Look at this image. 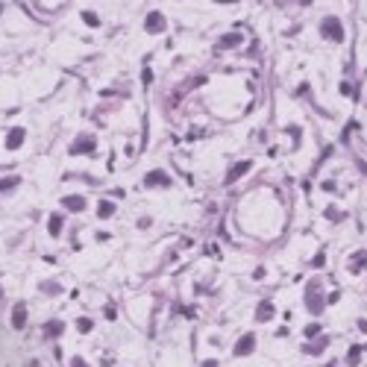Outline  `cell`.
Masks as SVG:
<instances>
[{
    "instance_id": "cell-1",
    "label": "cell",
    "mask_w": 367,
    "mask_h": 367,
    "mask_svg": "<svg viewBox=\"0 0 367 367\" xmlns=\"http://www.w3.org/2000/svg\"><path fill=\"white\" fill-rule=\"evenodd\" d=\"M305 309H309L312 315H320V312L326 309L323 288H320V282H317V279H312V282H309V288H305Z\"/></svg>"
},
{
    "instance_id": "cell-2",
    "label": "cell",
    "mask_w": 367,
    "mask_h": 367,
    "mask_svg": "<svg viewBox=\"0 0 367 367\" xmlns=\"http://www.w3.org/2000/svg\"><path fill=\"white\" fill-rule=\"evenodd\" d=\"M320 35L329 38V41H344V24L335 15H326L320 21Z\"/></svg>"
},
{
    "instance_id": "cell-3",
    "label": "cell",
    "mask_w": 367,
    "mask_h": 367,
    "mask_svg": "<svg viewBox=\"0 0 367 367\" xmlns=\"http://www.w3.org/2000/svg\"><path fill=\"white\" fill-rule=\"evenodd\" d=\"M144 188H170V176H167L162 167H156V170H150L144 176Z\"/></svg>"
},
{
    "instance_id": "cell-4",
    "label": "cell",
    "mask_w": 367,
    "mask_h": 367,
    "mask_svg": "<svg viewBox=\"0 0 367 367\" xmlns=\"http://www.w3.org/2000/svg\"><path fill=\"white\" fill-rule=\"evenodd\" d=\"M94 147H97V144H94V135L85 133L71 144V153H74V156H77V153H94Z\"/></svg>"
},
{
    "instance_id": "cell-5",
    "label": "cell",
    "mask_w": 367,
    "mask_h": 367,
    "mask_svg": "<svg viewBox=\"0 0 367 367\" xmlns=\"http://www.w3.org/2000/svg\"><path fill=\"white\" fill-rule=\"evenodd\" d=\"M165 15H162V12H150V15L144 18V30H147V33H162V30H165Z\"/></svg>"
},
{
    "instance_id": "cell-6",
    "label": "cell",
    "mask_w": 367,
    "mask_h": 367,
    "mask_svg": "<svg viewBox=\"0 0 367 367\" xmlns=\"http://www.w3.org/2000/svg\"><path fill=\"white\" fill-rule=\"evenodd\" d=\"M241 44H244V35L241 33H226V35L217 38V47L220 50H232V47H241Z\"/></svg>"
},
{
    "instance_id": "cell-7",
    "label": "cell",
    "mask_w": 367,
    "mask_h": 367,
    "mask_svg": "<svg viewBox=\"0 0 367 367\" xmlns=\"http://www.w3.org/2000/svg\"><path fill=\"white\" fill-rule=\"evenodd\" d=\"M256 350V335H244V338H238V344H235V355L241 358V355H250V352Z\"/></svg>"
},
{
    "instance_id": "cell-8",
    "label": "cell",
    "mask_w": 367,
    "mask_h": 367,
    "mask_svg": "<svg viewBox=\"0 0 367 367\" xmlns=\"http://www.w3.org/2000/svg\"><path fill=\"white\" fill-rule=\"evenodd\" d=\"M24 138H27V130H24V127H15L12 133L6 135V147H9V150H18V147L24 144Z\"/></svg>"
},
{
    "instance_id": "cell-9",
    "label": "cell",
    "mask_w": 367,
    "mask_h": 367,
    "mask_svg": "<svg viewBox=\"0 0 367 367\" xmlns=\"http://www.w3.org/2000/svg\"><path fill=\"white\" fill-rule=\"evenodd\" d=\"M24 326H27V305L18 302L12 309V329H24Z\"/></svg>"
},
{
    "instance_id": "cell-10",
    "label": "cell",
    "mask_w": 367,
    "mask_h": 367,
    "mask_svg": "<svg viewBox=\"0 0 367 367\" xmlns=\"http://www.w3.org/2000/svg\"><path fill=\"white\" fill-rule=\"evenodd\" d=\"M62 206L71 209V212H83V209H85V197H80V194H68V197H62Z\"/></svg>"
},
{
    "instance_id": "cell-11",
    "label": "cell",
    "mask_w": 367,
    "mask_h": 367,
    "mask_svg": "<svg viewBox=\"0 0 367 367\" xmlns=\"http://www.w3.org/2000/svg\"><path fill=\"white\" fill-rule=\"evenodd\" d=\"M250 167H253V162H238V165L226 173V182H235V179H241L244 173H250Z\"/></svg>"
},
{
    "instance_id": "cell-12",
    "label": "cell",
    "mask_w": 367,
    "mask_h": 367,
    "mask_svg": "<svg viewBox=\"0 0 367 367\" xmlns=\"http://www.w3.org/2000/svg\"><path fill=\"white\" fill-rule=\"evenodd\" d=\"M273 315H276L273 302H259V309H256V320H259V323H265V320H270Z\"/></svg>"
},
{
    "instance_id": "cell-13",
    "label": "cell",
    "mask_w": 367,
    "mask_h": 367,
    "mask_svg": "<svg viewBox=\"0 0 367 367\" xmlns=\"http://www.w3.org/2000/svg\"><path fill=\"white\" fill-rule=\"evenodd\" d=\"M326 347H329V338H317L315 344H305V347H302V352H305V355H320Z\"/></svg>"
},
{
    "instance_id": "cell-14",
    "label": "cell",
    "mask_w": 367,
    "mask_h": 367,
    "mask_svg": "<svg viewBox=\"0 0 367 367\" xmlns=\"http://www.w3.org/2000/svg\"><path fill=\"white\" fill-rule=\"evenodd\" d=\"M350 270H352V273H358V270H367V250H358V253H352Z\"/></svg>"
},
{
    "instance_id": "cell-15",
    "label": "cell",
    "mask_w": 367,
    "mask_h": 367,
    "mask_svg": "<svg viewBox=\"0 0 367 367\" xmlns=\"http://www.w3.org/2000/svg\"><path fill=\"white\" fill-rule=\"evenodd\" d=\"M62 329H65L62 320H47V323H44V335H47V338H59Z\"/></svg>"
},
{
    "instance_id": "cell-16",
    "label": "cell",
    "mask_w": 367,
    "mask_h": 367,
    "mask_svg": "<svg viewBox=\"0 0 367 367\" xmlns=\"http://www.w3.org/2000/svg\"><path fill=\"white\" fill-rule=\"evenodd\" d=\"M62 226H65V217H62V215H50V220H47V229H50L53 238L62 232Z\"/></svg>"
},
{
    "instance_id": "cell-17",
    "label": "cell",
    "mask_w": 367,
    "mask_h": 367,
    "mask_svg": "<svg viewBox=\"0 0 367 367\" xmlns=\"http://www.w3.org/2000/svg\"><path fill=\"white\" fill-rule=\"evenodd\" d=\"M18 185H21V176H3V179H0V194H3V191H12Z\"/></svg>"
},
{
    "instance_id": "cell-18",
    "label": "cell",
    "mask_w": 367,
    "mask_h": 367,
    "mask_svg": "<svg viewBox=\"0 0 367 367\" xmlns=\"http://www.w3.org/2000/svg\"><path fill=\"white\" fill-rule=\"evenodd\" d=\"M112 215H115V203L103 200L100 206H97V217H112Z\"/></svg>"
},
{
    "instance_id": "cell-19",
    "label": "cell",
    "mask_w": 367,
    "mask_h": 367,
    "mask_svg": "<svg viewBox=\"0 0 367 367\" xmlns=\"http://www.w3.org/2000/svg\"><path fill=\"white\" fill-rule=\"evenodd\" d=\"M361 352H364L361 347H350V355H347V364H350V367H355L358 361H361Z\"/></svg>"
},
{
    "instance_id": "cell-20",
    "label": "cell",
    "mask_w": 367,
    "mask_h": 367,
    "mask_svg": "<svg viewBox=\"0 0 367 367\" xmlns=\"http://www.w3.org/2000/svg\"><path fill=\"white\" fill-rule=\"evenodd\" d=\"M83 21L88 24V27H100V18L94 15V12H83Z\"/></svg>"
},
{
    "instance_id": "cell-21",
    "label": "cell",
    "mask_w": 367,
    "mask_h": 367,
    "mask_svg": "<svg viewBox=\"0 0 367 367\" xmlns=\"http://www.w3.org/2000/svg\"><path fill=\"white\" fill-rule=\"evenodd\" d=\"M302 332H305V338H317V335H320V323H309Z\"/></svg>"
},
{
    "instance_id": "cell-22",
    "label": "cell",
    "mask_w": 367,
    "mask_h": 367,
    "mask_svg": "<svg viewBox=\"0 0 367 367\" xmlns=\"http://www.w3.org/2000/svg\"><path fill=\"white\" fill-rule=\"evenodd\" d=\"M77 326H80V332H91V326H94V323H91L88 317H80V323H77Z\"/></svg>"
},
{
    "instance_id": "cell-23",
    "label": "cell",
    "mask_w": 367,
    "mask_h": 367,
    "mask_svg": "<svg viewBox=\"0 0 367 367\" xmlns=\"http://www.w3.org/2000/svg\"><path fill=\"white\" fill-rule=\"evenodd\" d=\"M326 217H329V220H341V212H338V209H335V206H329V209H326Z\"/></svg>"
},
{
    "instance_id": "cell-24",
    "label": "cell",
    "mask_w": 367,
    "mask_h": 367,
    "mask_svg": "<svg viewBox=\"0 0 367 367\" xmlns=\"http://www.w3.org/2000/svg\"><path fill=\"white\" fill-rule=\"evenodd\" d=\"M312 265H315V267H323V265H326V256H323V253H317L315 259H312Z\"/></svg>"
},
{
    "instance_id": "cell-25",
    "label": "cell",
    "mask_w": 367,
    "mask_h": 367,
    "mask_svg": "<svg viewBox=\"0 0 367 367\" xmlns=\"http://www.w3.org/2000/svg\"><path fill=\"white\" fill-rule=\"evenodd\" d=\"M71 367H88V364H85V358H80V355H77V358L71 361Z\"/></svg>"
},
{
    "instance_id": "cell-26",
    "label": "cell",
    "mask_w": 367,
    "mask_h": 367,
    "mask_svg": "<svg viewBox=\"0 0 367 367\" xmlns=\"http://www.w3.org/2000/svg\"><path fill=\"white\" fill-rule=\"evenodd\" d=\"M141 80H144V85H150L153 83V74H150V71H144V74H141Z\"/></svg>"
},
{
    "instance_id": "cell-27",
    "label": "cell",
    "mask_w": 367,
    "mask_h": 367,
    "mask_svg": "<svg viewBox=\"0 0 367 367\" xmlns=\"http://www.w3.org/2000/svg\"><path fill=\"white\" fill-rule=\"evenodd\" d=\"M335 188H338V185H335L332 179H326V182H323V191H335Z\"/></svg>"
},
{
    "instance_id": "cell-28",
    "label": "cell",
    "mask_w": 367,
    "mask_h": 367,
    "mask_svg": "<svg viewBox=\"0 0 367 367\" xmlns=\"http://www.w3.org/2000/svg\"><path fill=\"white\" fill-rule=\"evenodd\" d=\"M200 367H217V361H215V358H209V361H203Z\"/></svg>"
},
{
    "instance_id": "cell-29",
    "label": "cell",
    "mask_w": 367,
    "mask_h": 367,
    "mask_svg": "<svg viewBox=\"0 0 367 367\" xmlns=\"http://www.w3.org/2000/svg\"><path fill=\"white\" fill-rule=\"evenodd\" d=\"M358 329H361V332H367V320H364V317L358 320Z\"/></svg>"
},
{
    "instance_id": "cell-30",
    "label": "cell",
    "mask_w": 367,
    "mask_h": 367,
    "mask_svg": "<svg viewBox=\"0 0 367 367\" xmlns=\"http://www.w3.org/2000/svg\"><path fill=\"white\" fill-rule=\"evenodd\" d=\"M217 3H235V0H217Z\"/></svg>"
},
{
    "instance_id": "cell-31",
    "label": "cell",
    "mask_w": 367,
    "mask_h": 367,
    "mask_svg": "<svg viewBox=\"0 0 367 367\" xmlns=\"http://www.w3.org/2000/svg\"><path fill=\"white\" fill-rule=\"evenodd\" d=\"M326 367H335V361H329V364H326Z\"/></svg>"
},
{
    "instance_id": "cell-32",
    "label": "cell",
    "mask_w": 367,
    "mask_h": 367,
    "mask_svg": "<svg viewBox=\"0 0 367 367\" xmlns=\"http://www.w3.org/2000/svg\"><path fill=\"white\" fill-rule=\"evenodd\" d=\"M0 12H3V3H0Z\"/></svg>"
}]
</instances>
